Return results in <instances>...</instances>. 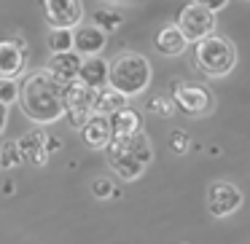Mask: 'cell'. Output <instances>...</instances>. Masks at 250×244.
<instances>
[{
    "label": "cell",
    "mask_w": 250,
    "mask_h": 244,
    "mask_svg": "<svg viewBox=\"0 0 250 244\" xmlns=\"http://www.w3.org/2000/svg\"><path fill=\"white\" fill-rule=\"evenodd\" d=\"M19 150L24 156V164H35V167H43L49 161V134L41 129L35 131H27L24 137L17 140Z\"/></svg>",
    "instance_id": "13"
},
{
    "label": "cell",
    "mask_w": 250,
    "mask_h": 244,
    "mask_svg": "<svg viewBox=\"0 0 250 244\" xmlns=\"http://www.w3.org/2000/svg\"><path fill=\"white\" fill-rule=\"evenodd\" d=\"M169 142H172V150L175 153H183L186 148H188V134H186V131H180V129H175L172 137H169Z\"/></svg>",
    "instance_id": "24"
},
{
    "label": "cell",
    "mask_w": 250,
    "mask_h": 244,
    "mask_svg": "<svg viewBox=\"0 0 250 244\" xmlns=\"http://www.w3.org/2000/svg\"><path fill=\"white\" fill-rule=\"evenodd\" d=\"M148 108H151L153 113H164V115L169 113V105H167V99H162V97H156L151 105H148Z\"/></svg>",
    "instance_id": "26"
},
{
    "label": "cell",
    "mask_w": 250,
    "mask_h": 244,
    "mask_svg": "<svg viewBox=\"0 0 250 244\" xmlns=\"http://www.w3.org/2000/svg\"><path fill=\"white\" fill-rule=\"evenodd\" d=\"M121 14L119 11H110V8H97L94 11V24H97L103 33H110V30H116V27H121Z\"/></svg>",
    "instance_id": "21"
},
{
    "label": "cell",
    "mask_w": 250,
    "mask_h": 244,
    "mask_svg": "<svg viewBox=\"0 0 250 244\" xmlns=\"http://www.w3.org/2000/svg\"><path fill=\"white\" fill-rule=\"evenodd\" d=\"M194 3H199V6H205V8H210V11H212V14H215V11H221V8H223V6H226L229 0H194Z\"/></svg>",
    "instance_id": "25"
},
{
    "label": "cell",
    "mask_w": 250,
    "mask_h": 244,
    "mask_svg": "<svg viewBox=\"0 0 250 244\" xmlns=\"http://www.w3.org/2000/svg\"><path fill=\"white\" fill-rule=\"evenodd\" d=\"M27 70V43L24 40H0V78L17 81Z\"/></svg>",
    "instance_id": "10"
},
{
    "label": "cell",
    "mask_w": 250,
    "mask_h": 244,
    "mask_svg": "<svg viewBox=\"0 0 250 244\" xmlns=\"http://www.w3.org/2000/svg\"><path fill=\"white\" fill-rule=\"evenodd\" d=\"M194 59L205 75L210 78H223L234 70L237 65V49L229 38L223 35H207L205 40L194 46Z\"/></svg>",
    "instance_id": "4"
},
{
    "label": "cell",
    "mask_w": 250,
    "mask_h": 244,
    "mask_svg": "<svg viewBox=\"0 0 250 244\" xmlns=\"http://www.w3.org/2000/svg\"><path fill=\"white\" fill-rule=\"evenodd\" d=\"M151 158L153 148L146 131H137L132 137H113V142L108 145V161L121 180H137L151 164Z\"/></svg>",
    "instance_id": "2"
},
{
    "label": "cell",
    "mask_w": 250,
    "mask_h": 244,
    "mask_svg": "<svg viewBox=\"0 0 250 244\" xmlns=\"http://www.w3.org/2000/svg\"><path fill=\"white\" fill-rule=\"evenodd\" d=\"M94 97H97V92L89 89L86 83H81V81L67 83V89H65V115L76 129H81V126L94 115Z\"/></svg>",
    "instance_id": "5"
},
{
    "label": "cell",
    "mask_w": 250,
    "mask_h": 244,
    "mask_svg": "<svg viewBox=\"0 0 250 244\" xmlns=\"http://www.w3.org/2000/svg\"><path fill=\"white\" fill-rule=\"evenodd\" d=\"M108 73H110V65L103 56H86V59L81 62V70H78V81L86 83L94 92H100V89H105V83H108Z\"/></svg>",
    "instance_id": "15"
},
{
    "label": "cell",
    "mask_w": 250,
    "mask_h": 244,
    "mask_svg": "<svg viewBox=\"0 0 250 244\" xmlns=\"http://www.w3.org/2000/svg\"><path fill=\"white\" fill-rule=\"evenodd\" d=\"M81 137H83V142H86L89 148H94V150H100V148H105V150H108V145L113 142V126H110V115L94 113L92 118H89L86 124L81 126Z\"/></svg>",
    "instance_id": "12"
},
{
    "label": "cell",
    "mask_w": 250,
    "mask_h": 244,
    "mask_svg": "<svg viewBox=\"0 0 250 244\" xmlns=\"http://www.w3.org/2000/svg\"><path fill=\"white\" fill-rule=\"evenodd\" d=\"M124 108H126V97L110 86L100 89L97 97H94V113H100V115H113Z\"/></svg>",
    "instance_id": "17"
},
{
    "label": "cell",
    "mask_w": 250,
    "mask_h": 244,
    "mask_svg": "<svg viewBox=\"0 0 250 244\" xmlns=\"http://www.w3.org/2000/svg\"><path fill=\"white\" fill-rule=\"evenodd\" d=\"M51 150H60V140L57 137H49V153Z\"/></svg>",
    "instance_id": "28"
},
{
    "label": "cell",
    "mask_w": 250,
    "mask_h": 244,
    "mask_svg": "<svg viewBox=\"0 0 250 244\" xmlns=\"http://www.w3.org/2000/svg\"><path fill=\"white\" fill-rule=\"evenodd\" d=\"M239 204H242V190L234 183L218 180V183H212L210 190H207V209L215 217H229L231 212L239 209Z\"/></svg>",
    "instance_id": "9"
},
{
    "label": "cell",
    "mask_w": 250,
    "mask_h": 244,
    "mask_svg": "<svg viewBox=\"0 0 250 244\" xmlns=\"http://www.w3.org/2000/svg\"><path fill=\"white\" fill-rule=\"evenodd\" d=\"M81 0H43V19L51 30H73L81 24Z\"/></svg>",
    "instance_id": "8"
},
{
    "label": "cell",
    "mask_w": 250,
    "mask_h": 244,
    "mask_svg": "<svg viewBox=\"0 0 250 244\" xmlns=\"http://www.w3.org/2000/svg\"><path fill=\"white\" fill-rule=\"evenodd\" d=\"M148 83H151V65L143 54L135 51H126L119 54L110 62V73H108V86L121 92L126 99L135 97V94L146 92Z\"/></svg>",
    "instance_id": "3"
},
{
    "label": "cell",
    "mask_w": 250,
    "mask_h": 244,
    "mask_svg": "<svg viewBox=\"0 0 250 244\" xmlns=\"http://www.w3.org/2000/svg\"><path fill=\"white\" fill-rule=\"evenodd\" d=\"M22 164H24V156H22V150H19L17 140L3 142V148H0V167L14 169V167H22Z\"/></svg>",
    "instance_id": "20"
},
{
    "label": "cell",
    "mask_w": 250,
    "mask_h": 244,
    "mask_svg": "<svg viewBox=\"0 0 250 244\" xmlns=\"http://www.w3.org/2000/svg\"><path fill=\"white\" fill-rule=\"evenodd\" d=\"M65 89L67 83H62L60 78H54L49 70H35L27 75V81L22 83V113L35 124H54L65 115Z\"/></svg>",
    "instance_id": "1"
},
{
    "label": "cell",
    "mask_w": 250,
    "mask_h": 244,
    "mask_svg": "<svg viewBox=\"0 0 250 244\" xmlns=\"http://www.w3.org/2000/svg\"><path fill=\"white\" fill-rule=\"evenodd\" d=\"M92 193L97 196V199H108V196H116V188L108 177H97L92 183Z\"/></svg>",
    "instance_id": "23"
},
{
    "label": "cell",
    "mask_w": 250,
    "mask_h": 244,
    "mask_svg": "<svg viewBox=\"0 0 250 244\" xmlns=\"http://www.w3.org/2000/svg\"><path fill=\"white\" fill-rule=\"evenodd\" d=\"M172 99L175 108L183 110L186 115H205L212 110V92L207 86H196V83H175Z\"/></svg>",
    "instance_id": "7"
},
{
    "label": "cell",
    "mask_w": 250,
    "mask_h": 244,
    "mask_svg": "<svg viewBox=\"0 0 250 244\" xmlns=\"http://www.w3.org/2000/svg\"><path fill=\"white\" fill-rule=\"evenodd\" d=\"M49 51L51 54H65V51H73V30H49Z\"/></svg>",
    "instance_id": "19"
},
{
    "label": "cell",
    "mask_w": 250,
    "mask_h": 244,
    "mask_svg": "<svg viewBox=\"0 0 250 244\" xmlns=\"http://www.w3.org/2000/svg\"><path fill=\"white\" fill-rule=\"evenodd\" d=\"M6 121H8V105L0 102V134H3V129H6Z\"/></svg>",
    "instance_id": "27"
},
{
    "label": "cell",
    "mask_w": 250,
    "mask_h": 244,
    "mask_svg": "<svg viewBox=\"0 0 250 244\" xmlns=\"http://www.w3.org/2000/svg\"><path fill=\"white\" fill-rule=\"evenodd\" d=\"M156 49L162 51L164 56H180L186 49H188V40H186L183 33H180L178 24H167V27H162L159 35H156Z\"/></svg>",
    "instance_id": "16"
},
{
    "label": "cell",
    "mask_w": 250,
    "mask_h": 244,
    "mask_svg": "<svg viewBox=\"0 0 250 244\" xmlns=\"http://www.w3.org/2000/svg\"><path fill=\"white\" fill-rule=\"evenodd\" d=\"M113 3H126V0H113Z\"/></svg>",
    "instance_id": "29"
},
{
    "label": "cell",
    "mask_w": 250,
    "mask_h": 244,
    "mask_svg": "<svg viewBox=\"0 0 250 244\" xmlns=\"http://www.w3.org/2000/svg\"><path fill=\"white\" fill-rule=\"evenodd\" d=\"M178 27H180V33L186 35V40L199 43V40H205L207 35H212V30H215V14H212L210 8L199 6V3H188V6H183L178 14Z\"/></svg>",
    "instance_id": "6"
},
{
    "label": "cell",
    "mask_w": 250,
    "mask_h": 244,
    "mask_svg": "<svg viewBox=\"0 0 250 244\" xmlns=\"http://www.w3.org/2000/svg\"><path fill=\"white\" fill-rule=\"evenodd\" d=\"M83 56H78L76 51H65V54H51L46 70L51 73L54 78H60L62 83H73L78 81V70H81Z\"/></svg>",
    "instance_id": "14"
},
{
    "label": "cell",
    "mask_w": 250,
    "mask_h": 244,
    "mask_svg": "<svg viewBox=\"0 0 250 244\" xmlns=\"http://www.w3.org/2000/svg\"><path fill=\"white\" fill-rule=\"evenodd\" d=\"M110 126H113V137H132V134H137V131H143L140 129V115L132 108H124V110L110 115Z\"/></svg>",
    "instance_id": "18"
},
{
    "label": "cell",
    "mask_w": 250,
    "mask_h": 244,
    "mask_svg": "<svg viewBox=\"0 0 250 244\" xmlns=\"http://www.w3.org/2000/svg\"><path fill=\"white\" fill-rule=\"evenodd\" d=\"M19 92H22V86H19L17 81H3V78H0V102L3 105L19 102Z\"/></svg>",
    "instance_id": "22"
},
{
    "label": "cell",
    "mask_w": 250,
    "mask_h": 244,
    "mask_svg": "<svg viewBox=\"0 0 250 244\" xmlns=\"http://www.w3.org/2000/svg\"><path fill=\"white\" fill-rule=\"evenodd\" d=\"M108 43V33L97 27V24H81V27L73 33V51L78 56H100V51Z\"/></svg>",
    "instance_id": "11"
}]
</instances>
